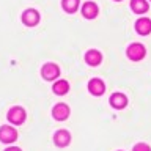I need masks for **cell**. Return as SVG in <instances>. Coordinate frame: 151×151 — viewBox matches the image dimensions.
I'll return each instance as SVG.
<instances>
[{
  "label": "cell",
  "mask_w": 151,
  "mask_h": 151,
  "mask_svg": "<svg viewBox=\"0 0 151 151\" xmlns=\"http://www.w3.org/2000/svg\"><path fill=\"white\" fill-rule=\"evenodd\" d=\"M126 54L129 57V60L139 61L146 55V50H145L143 44H140V42H132V44H129V47L126 49Z\"/></svg>",
  "instance_id": "6da1fadb"
},
{
  "label": "cell",
  "mask_w": 151,
  "mask_h": 151,
  "mask_svg": "<svg viewBox=\"0 0 151 151\" xmlns=\"http://www.w3.org/2000/svg\"><path fill=\"white\" fill-rule=\"evenodd\" d=\"M6 116H8L9 123H13V124H22L24 120H25V110H24L22 107H19V106L11 107L8 110Z\"/></svg>",
  "instance_id": "7a4b0ae2"
},
{
  "label": "cell",
  "mask_w": 151,
  "mask_h": 151,
  "mask_svg": "<svg viewBox=\"0 0 151 151\" xmlns=\"http://www.w3.org/2000/svg\"><path fill=\"white\" fill-rule=\"evenodd\" d=\"M41 76H42L46 80H55V79L60 76L58 65H55V63H46V65L41 68Z\"/></svg>",
  "instance_id": "3957f363"
},
{
  "label": "cell",
  "mask_w": 151,
  "mask_h": 151,
  "mask_svg": "<svg viewBox=\"0 0 151 151\" xmlns=\"http://www.w3.org/2000/svg\"><path fill=\"white\" fill-rule=\"evenodd\" d=\"M14 140H17V131L11 126H0V142L13 143Z\"/></svg>",
  "instance_id": "277c9868"
},
{
  "label": "cell",
  "mask_w": 151,
  "mask_h": 151,
  "mask_svg": "<svg viewBox=\"0 0 151 151\" xmlns=\"http://www.w3.org/2000/svg\"><path fill=\"white\" fill-rule=\"evenodd\" d=\"M22 22L28 27L36 25V24L40 22V13H38L36 9H33V8L25 9V11L22 13Z\"/></svg>",
  "instance_id": "5b68a950"
},
{
  "label": "cell",
  "mask_w": 151,
  "mask_h": 151,
  "mask_svg": "<svg viewBox=\"0 0 151 151\" xmlns=\"http://www.w3.org/2000/svg\"><path fill=\"white\" fill-rule=\"evenodd\" d=\"M52 116H54L57 121L66 120V118L69 116V107L63 102L57 104V106H54V109H52Z\"/></svg>",
  "instance_id": "8992f818"
},
{
  "label": "cell",
  "mask_w": 151,
  "mask_h": 151,
  "mask_svg": "<svg viewBox=\"0 0 151 151\" xmlns=\"http://www.w3.org/2000/svg\"><path fill=\"white\" fill-rule=\"evenodd\" d=\"M88 91L94 94V96H101L106 91V85H104L101 79H91L88 82Z\"/></svg>",
  "instance_id": "52a82bcc"
},
{
  "label": "cell",
  "mask_w": 151,
  "mask_h": 151,
  "mask_svg": "<svg viewBox=\"0 0 151 151\" xmlns=\"http://www.w3.org/2000/svg\"><path fill=\"white\" fill-rule=\"evenodd\" d=\"M54 142H55L57 146H61V148H63V146H68L69 142H71V134L65 129H60L54 134Z\"/></svg>",
  "instance_id": "ba28073f"
},
{
  "label": "cell",
  "mask_w": 151,
  "mask_h": 151,
  "mask_svg": "<svg viewBox=\"0 0 151 151\" xmlns=\"http://www.w3.org/2000/svg\"><path fill=\"white\" fill-rule=\"evenodd\" d=\"M98 13H99V9L94 2H87L82 5V16L85 19H94L98 16Z\"/></svg>",
  "instance_id": "9c48e42d"
},
{
  "label": "cell",
  "mask_w": 151,
  "mask_h": 151,
  "mask_svg": "<svg viewBox=\"0 0 151 151\" xmlns=\"http://www.w3.org/2000/svg\"><path fill=\"white\" fill-rule=\"evenodd\" d=\"M135 30L140 35H150L151 33V19L148 17H140L135 22Z\"/></svg>",
  "instance_id": "30bf717a"
},
{
  "label": "cell",
  "mask_w": 151,
  "mask_h": 151,
  "mask_svg": "<svg viewBox=\"0 0 151 151\" xmlns=\"http://www.w3.org/2000/svg\"><path fill=\"white\" fill-rule=\"evenodd\" d=\"M85 61H87V63H88L90 66H98V65L102 61V55H101V52L96 50V49L88 50L87 54H85Z\"/></svg>",
  "instance_id": "8fae6325"
},
{
  "label": "cell",
  "mask_w": 151,
  "mask_h": 151,
  "mask_svg": "<svg viewBox=\"0 0 151 151\" xmlns=\"http://www.w3.org/2000/svg\"><path fill=\"white\" fill-rule=\"evenodd\" d=\"M109 101H110V106H112V107L123 109V107H126V104H127V98H126L123 93H113Z\"/></svg>",
  "instance_id": "7c38bea8"
},
{
  "label": "cell",
  "mask_w": 151,
  "mask_h": 151,
  "mask_svg": "<svg viewBox=\"0 0 151 151\" xmlns=\"http://www.w3.org/2000/svg\"><path fill=\"white\" fill-rule=\"evenodd\" d=\"M52 91H54L55 94H58V96H63V94H66L69 91V83L63 79L57 80V82L52 85Z\"/></svg>",
  "instance_id": "4fadbf2b"
},
{
  "label": "cell",
  "mask_w": 151,
  "mask_h": 151,
  "mask_svg": "<svg viewBox=\"0 0 151 151\" xmlns=\"http://www.w3.org/2000/svg\"><path fill=\"white\" fill-rule=\"evenodd\" d=\"M131 9L137 14H143L148 11V2L146 0H131Z\"/></svg>",
  "instance_id": "5bb4252c"
},
{
  "label": "cell",
  "mask_w": 151,
  "mask_h": 151,
  "mask_svg": "<svg viewBox=\"0 0 151 151\" xmlns=\"http://www.w3.org/2000/svg\"><path fill=\"white\" fill-rule=\"evenodd\" d=\"M80 5V0H61V6L68 13H76Z\"/></svg>",
  "instance_id": "9a60e30c"
},
{
  "label": "cell",
  "mask_w": 151,
  "mask_h": 151,
  "mask_svg": "<svg viewBox=\"0 0 151 151\" xmlns=\"http://www.w3.org/2000/svg\"><path fill=\"white\" fill-rule=\"evenodd\" d=\"M132 151H151V148L146 143H137Z\"/></svg>",
  "instance_id": "2e32d148"
},
{
  "label": "cell",
  "mask_w": 151,
  "mask_h": 151,
  "mask_svg": "<svg viewBox=\"0 0 151 151\" xmlns=\"http://www.w3.org/2000/svg\"><path fill=\"white\" fill-rule=\"evenodd\" d=\"M5 151H21V148H17V146H9V148H6Z\"/></svg>",
  "instance_id": "e0dca14e"
},
{
  "label": "cell",
  "mask_w": 151,
  "mask_h": 151,
  "mask_svg": "<svg viewBox=\"0 0 151 151\" xmlns=\"http://www.w3.org/2000/svg\"><path fill=\"white\" fill-rule=\"evenodd\" d=\"M115 2H120V0H115Z\"/></svg>",
  "instance_id": "ac0fdd59"
}]
</instances>
